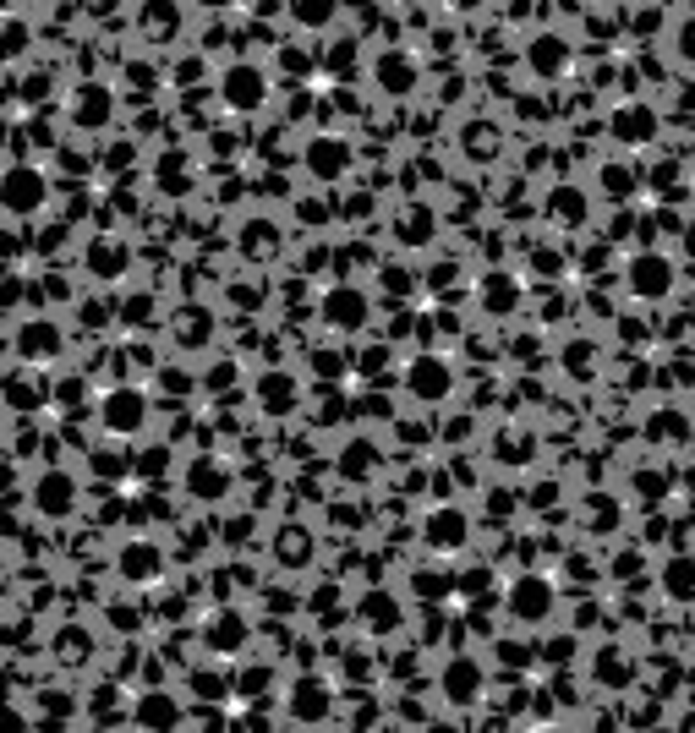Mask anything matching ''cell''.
<instances>
[{
  "instance_id": "cell-1",
  "label": "cell",
  "mask_w": 695,
  "mask_h": 733,
  "mask_svg": "<svg viewBox=\"0 0 695 733\" xmlns=\"http://www.w3.org/2000/svg\"><path fill=\"white\" fill-rule=\"evenodd\" d=\"M509 613H515L520 624H542L553 613V586L542 575H520L515 586H509Z\"/></svg>"
},
{
  "instance_id": "cell-2",
  "label": "cell",
  "mask_w": 695,
  "mask_h": 733,
  "mask_svg": "<svg viewBox=\"0 0 695 733\" xmlns=\"http://www.w3.org/2000/svg\"><path fill=\"white\" fill-rule=\"evenodd\" d=\"M405 383H411V394H416V400H444V394H449V383H455V372H449L444 356L422 351L411 367H405Z\"/></svg>"
},
{
  "instance_id": "cell-3",
  "label": "cell",
  "mask_w": 695,
  "mask_h": 733,
  "mask_svg": "<svg viewBox=\"0 0 695 733\" xmlns=\"http://www.w3.org/2000/svg\"><path fill=\"white\" fill-rule=\"evenodd\" d=\"M422 537H427V548L455 553V548H466L471 526H466V515H460V509H433V515H427V526H422Z\"/></svg>"
},
{
  "instance_id": "cell-4",
  "label": "cell",
  "mask_w": 695,
  "mask_h": 733,
  "mask_svg": "<svg viewBox=\"0 0 695 733\" xmlns=\"http://www.w3.org/2000/svg\"><path fill=\"white\" fill-rule=\"evenodd\" d=\"M143 416H148V405H143V394L137 389H115L110 400H104V427H110V433H137V427H143Z\"/></svg>"
},
{
  "instance_id": "cell-5",
  "label": "cell",
  "mask_w": 695,
  "mask_h": 733,
  "mask_svg": "<svg viewBox=\"0 0 695 733\" xmlns=\"http://www.w3.org/2000/svg\"><path fill=\"white\" fill-rule=\"evenodd\" d=\"M115 564H121V575H126V580H137V586H148V580L165 575V553H159L154 542H126Z\"/></svg>"
},
{
  "instance_id": "cell-6",
  "label": "cell",
  "mask_w": 695,
  "mask_h": 733,
  "mask_svg": "<svg viewBox=\"0 0 695 733\" xmlns=\"http://www.w3.org/2000/svg\"><path fill=\"white\" fill-rule=\"evenodd\" d=\"M225 104L230 110H258L263 104V72L258 66H230L225 72Z\"/></svg>"
},
{
  "instance_id": "cell-7",
  "label": "cell",
  "mask_w": 695,
  "mask_h": 733,
  "mask_svg": "<svg viewBox=\"0 0 695 733\" xmlns=\"http://www.w3.org/2000/svg\"><path fill=\"white\" fill-rule=\"evenodd\" d=\"M668 285H674L668 258H635V269H630V290H635V296L657 301V296H668Z\"/></svg>"
},
{
  "instance_id": "cell-8",
  "label": "cell",
  "mask_w": 695,
  "mask_h": 733,
  "mask_svg": "<svg viewBox=\"0 0 695 733\" xmlns=\"http://www.w3.org/2000/svg\"><path fill=\"white\" fill-rule=\"evenodd\" d=\"M33 504H39L44 515H72V509H77V482H72V476H61V471L44 476V482L33 487Z\"/></svg>"
},
{
  "instance_id": "cell-9",
  "label": "cell",
  "mask_w": 695,
  "mask_h": 733,
  "mask_svg": "<svg viewBox=\"0 0 695 733\" xmlns=\"http://www.w3.org/2000/svg\"><path fill=\"white\" fill-rule=\"evenodd\" d=\"M323 318H329V329H362V323H367L362 290H334V296L323 301Z\"/></svg>"
},
{
  "instance_id": "cell-10",
  "label": "cell",
  "mask_w": 695,
  "mask_h": 733,
  "mask_svg": "<svg viewBox=\"0 0 695 733\" xmlns=\"http://www.w3.org/2000/svg\"><path fill=\"white\" fill-rule=\"evenodd\" d=\"M477 690H482V673H477V662L471 657H455L444 668V695L455 706H466V701H477Z\"/></svg>"
},
{
  "instance_id": "cell-11",
  "label": "cell",
  "mask_w": 695,
  "mask_h": 733,
  "mask_svg": "<svg viewBox=\"0 0 695 733\" xmlns=\"http://www.w3.org/2000/svg\"><path fill=\"white\" fill-rule=\"evenodd\" d=\"M291 712L301 717V723H323V717H329V684H323V679H301L291 690Z\"/></svg>"
},
{
  "instance_id": "cell-12",
  "label": "cell",
  "mask_w": 695,
  "mask_h": 733,
  "mask_svg": "<svg viewBox=\"0 0 695 733\" xmlns=\"http://www.w3.org/2000/svg\"><path fill=\"white\" fill-rule=\"evenodd\" d=\"M39 203H44L39 170H11V176H6V208H11V214H28V208H39Z\"/></svg>"
},
{
  "instance_id": "cell-13",
  "label": "cell",
  "mask_w": 695,
  "mask_h": 733,
  "mask_svg": "<svg viewBox=\"0 0 695 733\" xmlns=\"http://www.w3.org/2000/svg\"><path fill=\"white\" fill-rule=\"evenodd\" d=\"M17 345H22V356H28V362H50V356L61 351V329H55V323H28Z\"/></svg>"
},
{
  "instance_id": "cell-14",
  "label": "cell",
  "mask_w": 695,
  "mask_h": 733,
  "mask_svg": "<svg viewBox=\"0 0 695 733\" xmlns=\"http://www.w3.org/2000/svg\"><path fill=\"white\" fill-rule=\"evenodd\" d=\"M345 165H351V154H345V143H334V137H318V143L307 148V170H312V176H340Z\"/></svg>"
},
{
  "instance_id": "cell-15",
  "label": "cell",
  "mask_w": 695,
  "mask_h": 733,
  "mask_svg": "<svg viewBox=\"0 0 695 733\" xmlns=\"http://www.w3.org/2000/svg\"><path fill=\"white\" fill-rule=\"evenodd\" d=\"M258 405H263L269 416H285V411L296 405V383L285 378V372H269V378L258 383Z\"/></svg>"
},
{
  "instance_id": "cell-16",
  "label": "cell",
  "mask_w": 695,
  "mask_h": 733,
  "mask_svg": "<svg viewBox=\"0 0 695 733\" xmlns=\"http://www.w3.org/2000/svg\"><path fill=\"white\" fill-rule=\"evenodd\" d=\"M378 83H384V93H411L416 88L411 55H384V61H378Z\"/></svg>"
},
{
  "instance_id": "cell-17",
  "label": "cell",
  "mask_w": 695,
  "mask_h": 733,
  "mask_svg": "<svg viewBox=\"0 0 695 733\" xmlns=\"http://www.w3.org/2000/svg\"><path fill=\"white\" fill-rule=\"evenodd\" d=\"M613 132H619L624 143H646V137L657 132V115L652 110H619L613 115Z\"/></svg>"
},
{
  "instance_id": "cell-18",
  "label": "cell",
  "mask_w": 695,
  "mask_h": 733,
  "mask_svg": "<svg viewBox=\"0 0 695 733\" xmlns=\"http://www.w3.org/2000/svg\"><path fill=\"white\" fill-rule=\"evenodd\" d=\"M520 301V285L509 274H493V279H482V307L488 312H509Z\"/></svg>"
},
{
  "instance_id": "cell-19",
  "label": "cell",
  "mask_w": 695,
  "mask_h": 733,
  "mask_svg": "<svg viewBox=\"0 0 695 733\" xmlns=\"http://www.w3.org/2000/svg\"><path fill=\"white\" fill-rule=\"evenodd\" d=\"M72 115H77V121H88V126H99L104 115H110V93H104V88H77Z\"/></svg>"
},
{
  "instance_id": "cell-20",
  "label": "cell",
  "mask_w": 695,
  "mask_h": 733,
  "mask_svg": "<svg viewBox=\"0 0 695 733\" xmlns=\"http://www.w3.org/2000/svg\"><path fill=\"white\" fill-rule=\"evenodd\" d=\"M531 61H537L542 77H553V72H564V61H570V55H564L559 39H537V44H531Z\"/></svg>"
},
{
  "instance_id": "cell-21",
  "label": "cell",
  "mask_w": 695,
  "mask_h": 733,
  "mask_svg": "<svg viewBox=\"0 0 695 733\" xmlns=\"http://www.w3.org/2000/svg\"><path fill=\"white\" fill-rule=\"evenodd\" d=\"M291 11H296V22H307V28H323V22L340 11V0H291Z\"/></svg>"
},
{
  "instance_id": "cell-22",
  "label": "cell",
  "mask_w": 695,
  "mask_h": 733,
  "mask_svg": "<svg viewBox=\"0 0 695 733\" xmlns=\"http://www.w3.org/2000/svg\"><path fill=\"white\" fill-rule=\"evenodd\" d=\"M553 214H564L559 225H581V214H586V197L575 192V186H564V192H553Z\"/></svg>"
},
{
  "instance_id": "cell-23",
  "label": "cell",
  "mask_w": 695,
  "mask_h": 733,
  "mask_svg": "<svg viewBox=\"0 0 695 733\" xmlns=\"http://www.w3.org/2000/svg\"><path fill=\"white\" fill-rule=\"evenodd\" d=\"M241 635H247V624H241L236 613H230V619H219L214 630H208V641H214V646H236Z\"/></svg>"
},
{
  "instance_id": "cell-24",
  "label": "cell",
  "mask_w": 695,
  "mask_h": 733,
  "mask_svg": "<svg viewBox=\"0 0 695 733\" xmlns=\"http://www.w3.org/2000/svg\"><path fill=\"white\" fill-rule=\"evenodd\" d=\"M192 493H225V476H219V471H208V465H198V482H192Z\"/></svg>"
},
{
  "instance_id": "cell-25",
  "label": "cell",
  "mask_w": 695,
  "mask_h": 733,
  "mask_svg": "<svg viewBox=\"0 0 695 733\" xmlns=\"http://www.w3.org/2000/svg\"><path fill=\"white\" fill-rule=\"evenodd\" d=\"M668 586H674V597H685V591H695V564H674V575H668Z\"/></svg>"
},
{
  "instance_id": "cell-26",
  "label": "cell",
  "mask_w": 695,
  "mask_h": 733,
  "mask_svg": "<svg viewBox=\"0 0 695 733\" xmlns=\"http://www.w3.org/2000/svg\"><path fill=\"white\" fill-rule=\"evenodd\" d=\"M280 553H285V558H291V553H296V558H307V537H285V542H280Z\"/></svg>"
},
{
  "instance_id": "cell-27",
  "label": "cell",
  "mask_w": 695,
  "mask_h": 733,
  "mask_svg": "<svg viewBox=\"0 0 695 733\" xmlns=\"http://www.w3.org/2000/svg\"><path fill=\"white\" fill-rule=\"evenodd\" d=\"M460 6H477V0H460Z\"/></svg>"
}]
</instances>
